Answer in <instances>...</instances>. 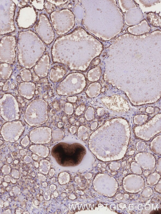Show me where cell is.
I'll use <instances>...</instances> for the list:
<instances>
[{"instance_id": "obj_17", "label": "cell", "mask_w": 161, "mask_h": 214, "mask_svg": "<svg viewBox=\"0 0 161 214\" xmlns=\"http://www.w3.org/2000/svg\"><path fill=\"white\" fill-rule=\"evenodd\" d=\"M55 173V171H54V169H51L50 171V172L49 173V175L50 176H52L54 174V173Z\"/></svg>"}, {"instance_id": "obj_23", "label": "cell", "mask_w": 161, "mask_h": 214, "mask_svg": "<svg viewBox=\"0 0 161 214\" xmlns=\"http://www.w3.org/2000/svg\"><path fill=\"white\" fill-rule=\"evenodd\" d=\"M34 160H37V159L38 158V156H37V155H34Z\"/></svg>"}, {"instance_id": "obj_13", "label": "cell", "mask_w": 161, "mask_h": 214, "mask_svg": "<svg viewBox=\"0 0 161 214\" xmlns=\"http://www.w3.org/2000/svg\"><path fill=\"white\" fill-rule=\"evenodd\" d=\"M85 108V106H79L77 109L76 113L78 115L81 114L84 111Z\"/></svg>"}, {"instance_id": "obj_16", "label": "cell", "mask_w": 161, "mask_h": 214, "mask_svg": "<svg viewBox=\"0 0 161 214\" xmlns=\"http://www.w3.org/2000/svg\"><path fill=\"white\" fill-rule=\"evenodd\" d=\"M161 209H159L158 210L152 212L150 213V214H161Z\"/></svg>"}, {"instance_id": "obj_1", "label": "cell", "mask_w": 161, "mask_h": 214, "mask_svg": "<svg viewBox=\"0 0 161 214\" xmlns=\"http://www.w3.org/2000/svg\"><path fill=\"white\" fill-rule=\"evenodd\" d=\"M86 153L85 148L80 143H60L53 148L51 154L62 166H75L80 163Z\"/></svg>"}, {"instance_id": "obj_26", "label": "cell", "mask_w": 161, "mask_h": 214, "mask_svg": "<svg viewBox=\"0 0 161 214\" xmlns=\"http://www.w3.org/2000/svg\"><path fill=\"white\" fill-rule=\"evenodd\" d=\"M39 93V91H38V90H37L36 91V92H35V93H36V95H37V94H38Z\"/></svg>"}, {"instance_id": "obj_15", "label": "cell", "mask_w": 161, "mask_h": 214, "mask_svg": "<svg viewBox=\"0 0 161 214\" xmlns=\"http://www.w3.org/2000/svg\"><path fill=\"white\" fill-rule=\"evenodd\" d=\"M77 99V98L76 97H70L69 98H68V101H69L71 102H76V100Z\"/></svg>"}, {"instance_id": "obj_5", "label": "cell", "mask_w": 161, "mask_h": 214, "mask_svg": "<svg viewBox=\"0 0 161 214\" xmlns=\"http://www.w3.org/2000/svg\"><path fill=\"white\" fill-rule=\"evenodd\" d=\"M34 152L42 158H46L48 156L49 150L46 146L42 145H34L33 147Z\"/></svg>"}, {"instance_id": "obj_25", "label": "cell", "mask_w": 161, "mask_h": 214, "mask_svg": "<svg viewBox=\"0 0 161 214\" xmlns=\"http://www.w3.org/2000/svg\"><path fill=\"white\" fill-rule=\"evenodd\" d=\"M48 97V96L47 95H43V98L45 99H46Z\"/></svg>"}, {"instance_id": "obj_9", "label": "cell", "mask_w": 161, "mask_h": 214, "mask_svg": "<svg viewBox=\"0 0 161 214\" xmlns=\"http://www.w3.org/2000/svg\"><path fill=\"white\" fill-rule=\"evenodd\" d=\"M33 1L32 4L37 9L42 10L44 8L45 1L35 0Z\"/></svg>"}, {"instance_id": "obj_20", "label": "cell", "mask_w": 161, "mask_h": 214, "mask_svg": "<svg viewBox=\"0 0 161 214\" xmlns=\"http://www.w3.org/2000/svg\"><path fill=\"white\" fill-rule=\"evenodd\" d=\"M96 127V124L93 123L92 124L91 126V129H94Z\"/></svg>"}, {"instance_id": "obj_22", "label": "cell", "mask_w": 161, "mask_h": 214, "mask_svg": "<svg viewBox=\"0 0 161 214\" xmlns=\"http://www.w3.org/2000/svg\"><path fill=\"white\" fill-rule=\"evenodd\" d=\"M80 122H83L84 121V118L82 117V118H81L80 119Z\"/></svg>"}, {"instance_id": "obj_6", "label": "cell", "mask_w": 161, "mask_h": 214, "mask_svg": "<svg viewBox=\"0 0 161 214\" xmlns=\"http://www.w3.org/2000/svg\"><path fill=\"white\" fill-rule=\"evenodd\" d=\"M64 135V132L62 130L59 129H55L52 132V138L54 141H60L63 139Z\"/></svg>"}, {"instance_id": "obj_21", "label": "cell", "mask_w": 161, "mask_h": 214, "mask_svg": "<svg viewBox=\"0 0 161 214\" xmlns=\"http://www.w3.org/2000/svg\"><path fill=\"white\" fill-rule=\"evenodd\" d=\"M63 126V124L61 122H59L58 123V127H59V128H61V127H62Z\"/></svg>"}, {"instance_id": "obj_10", "label": "cell", "mask_w": 161, "mask_h": 214, "mask_svg": "<svg viewBox=\"0 0 161 214\" xmlns=\"http://www.w3.org/2000/svg\"><path fill=\"white\" fill-rule=\"evenodd\" d=\"M44 8L48 13L50 14L54 11L55 6L53 4L49 2H47L44 5Z\"/></svg>"}, {"instance_id": "obj_3", "label": "cell", "mask_w": 161, "mask_h": 214, "mask_svg": "<svg viewBox=\"0 0 161 214\" xmlns=\"http://www.w3.org/2000/svg\"><path fill=\"white\" fill-rule=\"evenodd\" d=\"M35 30L42 41L46 44L53 41L55 35L49 19L45 14H41L39 21L35 27Z\"/></svg>"}, {"instance_id": "obj_2", "label": "cell", "mask_w": 161, "mask_h": 214, "mask_svg": "<svg viewBox=\"0 0 161 214\" xmlns=\"http://www.w3.org/2000/svg\"><path fill=\"white\" fill-rule=\"evenodd\" d=\"M50 18L54 29L59 35L66 34L74 27V15L69 9L54 11L51 14Z\"/></svg>"}, {"instance_id": "obj_24", "label": "cell", "mask_w": 161, "mask_h": 214, "mask_svg": "<svg viewBox=\"0 0 161 214\" xmlns=\"http://www.w3.org/2000/svg\"><path fill=\"white\" fill-rule=\"evenodd\" d=\"M67 117H64L63 118V120L64 121H65L66 120H67Z\"/></svg>"}, {"instance_id": "obj_18", "label": "cell", "mask_w": 161, "mask_h": 214, "mask_svg": "<svg viewBox=\"0 0 161 214\" xmlns=\"http://www.w3.org/2000/svg\"><path fill=\"white\" fill-rule=\"evenodd\" d=\"M33 77H34V80H35V81H38V80H39V78H38L37 76L35 75V74H34L33 75Z\"/></svg>"}, {"instance_id": "obj_28", "label": "cell", "mask_w": 161, "mask_h": 214, "mask_svg": "<svg viewBox=\"0 0 161 214\" xmlns=\"http://www.w3.org/2000/svg\"><path fill=\"white\" fill-rule=\"evenodd\" d=\"M43 185H43L44 187H46V186H47V185H45V183H43Z\"/></svg>"}, {"instance_id": "obj_27", "label": "cell", "mask_w": 161, "mask_h": 214, "mask_svg": "<svg viewBox=\"0 0 161 214\" xmlns=\"http://www.w3.org/2000/svg\"><path fill=\"white\" fill-rule=\"evenodd\" d=\"M52 94L53 93L52 92H49V93H48V94H49V95H52Z\"/></svg>"}, {"instance_id": "obj_19", "label": "cell", "mask_w": 161, "mask_h": 214, "mask_svg": "<svg viewBox=\"0 0 161 214\" xmlns=\"http://www.w3.org/2000/svg\"><path fill=\"white\" fill-rule=\"evenodd\" d=\"M42 82L44 84H47L48 82V79L46 78L42 80Z\"/></svg>"}, {"instance_id": "obj_11", "label": "cell", "mask_w": 161, "mask_h": 214, "mask_svg": "<svg viewBox=\"0 0 161 214\" xmlns=\"http://www.w3.org/2000/svg\"><path fill=\"white\" fill-rule=\"evenodd\" d=\"M47 1L53 4L54 5H56L57 6L65 4L68 1V0H47Z\"/></svg>"}, {"instance_id": "obj_4", "label": "cell", "mask_w": 161, "mask_h": 214, "mask_svg": "<svg viewBox=\"0 0 161 214\" xmlns=\"http://www.w3.org/2000/svg\"><path fill=\"white\" fill-rule=\"evenodd\" d=\"M52 130L50 128L42 127L33 131L31 134L32 140L35 143L46 144L51 141Z\"/></svg>"}, {"instance_id": "obj_14", "label": "cell", "mask_w": 161, "mask_h": 214, "mask_svg": "<svg viewBox=\"0 0 161 214\" xmlns=\"http://www.w3.org/2000/svg\"><path fill=\"white\" fill-rule=\"evenodd\" d=\"M77 130L76 127H75V126H72L69 129L70 132L72 134L75 133L76 132Z\"/></svg>"}, {"instance_id": "obj_8", "label": "cell", "mask_w": 161, "mask_h": 214, "mask_svg": "<svg viewBox=\"0 0 161 214\" xmlns=\"http://www.w3.org/2000/svg\"><path fill=\"white\" fill-rule=\"evenodd\" d=\"M50 162L47 160H43L40 161V171L44 173V171H47L48 172L50 169Z\"/></svg>"}, {"instance_id": "obj_7", "label": "cell", "mask_w": 161, "mask_h": 214, "mask_svg": "<svg viewBox=\"0 0 161 214\" xmlns=\"http://www.w3.org/2000/svg\"><path fill=\"white\" fill-rule=\"evenodd\" d=\"M87 129L85 126H80L78 130V137L81 138L83 140H85L89 136V134L87 133Z\"/></svg>"}, {"instance_id": "obj_12", "label": "cell", "mask_w": 161, "mask_h": 214, "mask_svg": "<svg viewBox=\"0 0 161 214\" xmlns=\"http://www.w3.org/2000/svg\"><path fill=\"white\" fill-rule=\"evenodd\" d=\"M65 111L66 113L68 114H72L73 112V108L72 105L69 104H66L65 106Z\"/></svg>"}]
</instances>
